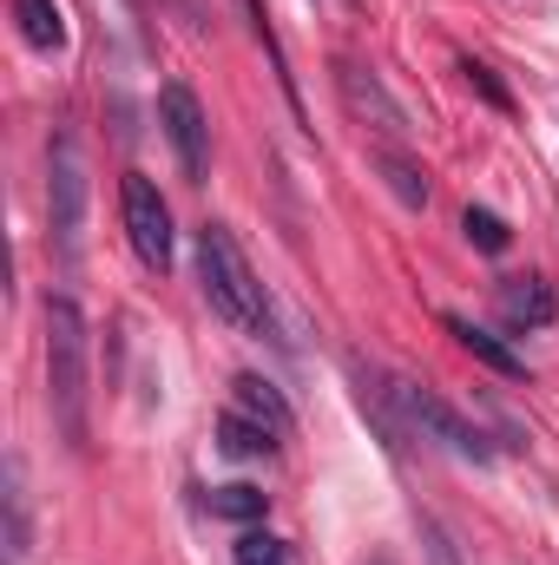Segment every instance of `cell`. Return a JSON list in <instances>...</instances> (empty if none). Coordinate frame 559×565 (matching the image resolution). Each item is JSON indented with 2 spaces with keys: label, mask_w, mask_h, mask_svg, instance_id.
Returning <instances> with one entry per match:
<instances>
[{
  "label": "cell",
  "mask_w": 559,
  "mask_h": 565,
  "mask_svg": "<svg viewBox=\"0 0 559 565\" xmlns=\"http://www.w3.org/2000/svg\"><path fill=\"white\" fill-rule=\"evenodd\" d=\"M198 289H204L211 316H224L231 329H251V335L271 329L264 282L251 277V264H244V250L224 224H198Z\"/></svg>",
  "instance_id": "2"
},
{
  "label": "cell",
  "mask_w": 559,
  "mask_h": 565,
  "mask_svg": "<svg viewBox=\"0 0 559 565\" xmlns=\"http://www.w3.org/2000/svg\"><path fill=\"white\" fill-rule=\"evenodd\" d=\"M93 382V335L73 296H46V402L73 447H86V388Z\"/></svg>",
  "instance_id": "1"
},
{
  "label": "cell",
  "mask_w": 559,
  "mask_h": 565,
  "mask_svg": "<svg viewBox=\"0 0 559 565\" xmlns=\"http://www.w3.org/2000/svg\"><path fill=\"white\" fill-rule=\"evenodd\" d=\"M13 20H20V40L33 53H60L66 46V13L60 0H13Z\"/></svg>",
  "instance_id": "9"
},
{
  "label": "cell",
  "mask_w": 559,
  "mask_h": 565,
  "mask_svg": "<svg viewBox=\"0 0 559 565\" xmlns=\"http://www.w3.org/2000/svg\"><path fill=\"white\" fill-rule=\"evenodd\" d=\"M264 507H271V493H264V487H244V480L204 493V513H211V520H238V526H257Z\"/></svg>",
  "instance_id": "12"
},
{
  "label": "cell",
  "mask_w": 559,
  "mask_h": 565,
  "mask_svg": "<svg viewBox=\"0 0 559 565\" xmlns=\"http://www.w3.org/2000/svg\"><path fill=\"white\" fill-rule=\"evenodd\" d=\"M421 546H428V565H461V553H454V540H447L441 520H421Z\"/></svg>",
  "instance_id": "18"
},
{
  "label": "cell",
  "mask_w": 559,
  "mask_h": 565,
  "mask_svg": "<svg viewBox=\"0 0 559 565\" xmlns=\"http://www.w3.org/2000/svg\"><path fill=\"white\" fill-rule=\"evenodd\" d=\"M376 565H389V559H376Z\"/></svg>",
  "instance_id": "20"
},
{
  "label": "cell",
  "mask_w": 559,
  "mask_h": 565,
  "mask_svg": "<svg viewBox=\"0 0 559 565\" xmlns=\"http://www.w3.org/2000/svg\"><path fill=\"white\" fill-rule=\"evenodd\" d=\"M158 119H165V139H171V151H178V171L198 184V178L211 171V119H204L198 93H191L184 79H171V86L158 93Z\"/></svg>",
  "instance_id": "6"
},
{
  "label": "cell",
  "mask_w": 559,
  "mask_h": 565,
  "mask_svg": "<svg viewBox=\"0 0 559 565\" xmlns=\"http://www.w3.org/2000/svg\"><path fill=\"white\" fill-rule=\"evenodd\" d=\"M342 93H349V106H356V113H376V119H382V132H409L402 106L382 93V79H376V73H362V66H342Z\"/></svg>",
  "instance_id": "10"
},
{
  "label": "cell",
  "mask_w": 559,
  "mask_h": 565,
  "mask_svg": "<svg viewBox=\"0 0 559 565\" xmlns=\"http://www.w3.org/2000/svg\"><path fill=\"white\" fill-rule=\"evenodd\" d=\"M447 335H454V342H461L467 355H481V362H487L494 375H507V382H520V375H527V362H520V355H514V349H507L500 335H487L481 322H467V316H447Z\"/></svg>",
  "instance_id": "8"
},
{
  "label": "cell",
  "mask_w": 559,
  "mask_h": 565,
  "mask_svg": "<svg viewBox=\"0 0 559 565\" xmlns=\"http://www.w3.org/2000/svg\"><path fill=\"white\" fill-rule=\"evenodd\" d=\"M500 316L514 322V329H547L559 316V296L547 277H507L500 282Z\"/></svg>",
  "instance_id": "7"
},
{
  "label": "cell",
  "mask_w": 559,
  "mask_h": 565,
  "mask_svg": "<svg viewBox=\"0 0 559 565\" xmlns=\"http://www.w3.org/2000/svg\"><path fill=\"white\" fill-rule=\"evenodd\" d=\"M218 447H224V454H238V460H264V454L277 447V434H271L264 422H251V415H238V408H231V415L218 422Z\"/></svg>",
  "instance_id": "13"
},
{
  "label": "cell",
  "mask_w": 559,
  "mask_h": 565,
  "mask_svg": "<svg viewBox=\"0 0 559 565\" xmlns=\"http://www.w3.org/2000/svg\"><path fill=\"white\" fill-rule=\"evenodd\" d=\"M461 231H467V244H474V250H487V257H500V250L514 244V231H507V217H494V211H481V204H467V217H461Z\"/></svg>",
  "instance_id": "16"
},
{
  "label": "cell",
  "mask_w": 559,
  "mask_h": 565,
  "mask_svg": "<svg viewBox=\"0 0 559 565\" xmlns=\"http://www.w3.org/2000/svg\"><path fill=\"white\" fill-rule=\"evenodd\" d=\"M231 402H238V415L264 422L271 434H289V408H283V395L264 375H238V382H231Z\"/></svg>",
  "instance_id": "11"
},
{
  "label": "cell",
  "mask_w": 559,
  "mask_h": 565,
  "mask_svg": "<svg viewBox=\"0 0 559 565\" xmlns=\"http://www.w3.org/2000/svg\"><path fill=\"white\" fill-rule=\"evenodd\" d=\"M389 402H395L402 427H409V434H421V440H434L441 454L474 460V467H487V460H494L487 434H481L474 422H461V415H454L434 388H421V382H409V375H389Z\"/></svg>",
  "instance_id": "3"
},
{
  "label": "cell",
  "mask_w": 559,
  "mask_h": 565,
  "mask_svg": "<svg viewBox=\"0 0 559 565\" xmlns=\"http://www.w3.org/2000/svg\"><path fill=\"white\" fill-rule=\"evenodd\" d=\"M33 553V526H27V480L20 460H7V565H20Z\"/></svg>",
  "instance_id": "14"
},
{
  "label": "cell",
  "mask_w": 559,
  "mask_h": 565,
  "mask_svg": "<svg viewBox=\"0 0 559 565\" xmlns=\"http://www.w3.org/2000/svg\"><path fill=\"white\" fill-rule=\"evenodd\" d=\"M382 178H389V191H395L409 211H428V178H421L415 158H402V151H382Z\"/></svg>",
  "instance_id": "15"
},
{
  "label": "cell",
  "mask_w": 559,
  "mask_h": 565,
  "mask_svg": "<svg viewBox=\"0 0 559 565\" xmlns=\"http://www.w3.org/2000/svg\"><path fill=\"white\" fill-rule=\"evenodd\" d=\"M119 211H126V237H133L139 264L165 277V270H171V211H165V198H158V184H151L145 171H126Z\"/></svg>",
  "instance_id": "5"
},
{
  "label": "cell",
  "mask_w": 559,
  "mask_h": 565,
  "mask_svg": "<svg viewBox=\"0 0 559 565\" xmlns=\"http://www.w3.org/2000/svg\"><path fill=\"white\" fill-rule=\"evenodd\" d=\"M46 211H53V244L73 264L80 257V231H86V151L73 132L46 139Z\"/></svg>",
  "instance_id": "4"
},
{
  "label": "cell",
  "mask_w": 559,
  "mask_h": 565,
  "mask_svg": "<svg viewBox=\"0 0 559 565\" xmlns=\"http://www.w3.org/2000/svg\"><path fill=\"white\" fill-rule=\"evenodd\" d=\"M461 73H467V86H481V93H487V99H494V106H500V113H507V106H514V99H507V93H500V79H494V66H481V60H461Z\"/></svg>",
  "instance_id": "19"
},
{
  "label": "cell",
  "mask_w": 559,
  "mask_h": 565,
  "mask_svg": "<svg viewBox=\"0 0 559 565\" xmlns=\"http://www.w3.org/2000/svg\"><path fill=\"white\" fill-rule=\"evenodd\" d=\"M238 565H296V553H289V540H277V533H244L238 540Z\"/></svg>",
  "instance_id": "17"
}]
</instances>
